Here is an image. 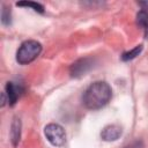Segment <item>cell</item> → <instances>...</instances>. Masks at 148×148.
<instances>
[{
  "label": "cell",
  "instance_id": "obj_1",
  "mask_svg": "<svg viewBox=\"0 0 148 148\" xmlns=\"http://www.w3.org/2000/svg\"><path fill=\"white\" fill-rule=\"evenodd\" d=\"M112 97V89L105 81H96L91 83L83 94V104L87 109L98 110L105 106Z\"/></svg>",
  "mask_w": 148,
  "mask_h": 148
},
{
  "label": "cell",
  "instance_id": "obj_2",
  "mask_svg": "<svg viewBox=\"0 0 148 148\" xmlns=\"http://www.w3.org/2000/svg\"><path fill=\"white\" fill-rule=\"evenodd\" d=\"M42 52V44L37 40L29 39L21 44L16 52V61L21 65L32 62Z\"/></svg>",
  "mask_w": 148,
  "mask_h": 148
},
{
  "label": "cell",
  "instance_id": "obj_3",
  "mask_svg": "<svg viewBox=\"0 0 148 148\" xmlns=\"http://www.w3.org/2000/svg\"><path fill=\"white\" fill-rule=\"evenodd\" d=\"M44 134H45L47 141L51 145H53V146L60 147V146H62L66 142V133H65V130L59 124L51 123V124L46 125L45 128H44Z\"/></svg>",
  "mask_w": 148,
  "mask_h": 148
},
{
  "label": "cell",
  "instance_id": "obj_4",
  "mask_svg": "<svg viewBox=\"0 0 148 148\" xmlns=\"http://www.w3.org/2000/svg\"><path fill=\"white\" fill-rule=\"evenodd\" d=\"M91 67H92V59H90V58H82V59H79L77 61H75L71 66L69 72H71L72 76L77 77V76L84 75Z\"/></svg>",
  "mask_w": 148,
  "mask_h": 148
},
{
  "label": "cell",
  "instance_id": "obj_5",
  "mask_svg": "<svg viewBox=\"0 0 148 148\" xmlns=\"http://www.w3.org/2000/svg\"><path fill=\"white\" fill-rule=\"evenodd\" d=\"M23 91V88L21 87V84L14 83V82H7L6 84V95H7V102L9 103V105H15V103L17 102L18 97L21 96Z\"/></svg>",
  "mask_w": 148,
  "mask_h": 148
},
{
  "label": "cell",
  "instance_id": "obj_6",
  "mask_svg": "<svg viewBox=\"0 0 148 148\" xmlns=\"http://www.w3.org/2000/svg\"><path fill=\"white\" fill-rule=\"evenodd\" d=\"M123 134V130L119 125L112 124V125H108L102 130L101 136L104 141H116L117 139H119Z\"/></svg>",
  "mask_w": 148,
  "mask_h": 148
},
{
  "label": "cell",
  "instance_id": "obj_7",
  "mask_svg": "<svg viewBox=\"0 0 148 148\" xmlns=\"http://www.w3.org/2000/svg\"><path fill=\"white\" fill-rule=\"evenodd\" d=\"M21 136V121L20 119L15 118L12 123V130H10V139L13 142V146H17Z\"/></svg>",
  "mask_w": 148,
  "mask_h": 148
},
{
  "label": "cell",
  "instance_id": "obj_8",
  "mask_svg": "<svg viewBox=\"0 0 148 148\" xmlns=\"http://www.w3.org/2000/svg\"><path fill=\"white\" fill-rule=\"evenodd\" d=\"M136 22L141 28H143L148 32V12H146L143 9L140 10L136 14Z\"/></svg>",
  "mask_w": 148,
  "mask_h": 148
},
{
  "label": "cell",
  "instance_id": "obj_9",
  "mask_svg": "<svg viewBox=\"0 0 148 148\" xmlns=\"http://www.w3.org/2000/svg\"><path fill=\"white\" fill-rule=\"evenodd\" d=\"M142 51V45H138L135 46L134 49H132L131 51H127V52H124L123 56H121V59L124 61H128V60H132L134 59L136 56H139V53Z\"/></svg>",
  "mask_w": 148,
  "mask_h": 148
},
{
  "label": "cell",
  "instance_id": "obj_10",
  "mask_svg": "<svg viewBox=\"0 0 148 148\" xmlns=\"http://www.w3.org/2000/svg\"><path fill=\"white\" fill-rule=\"evenodd\" d=\"M16 5L20 6V7H22V6H24V7H30V8H32L35 12L44 13V7H43L40 3H38V2H34V1H21V2H17Z\"/></svg>",
  "mask_w": 148,
  "mask_h": 148
},
{
  "label": "cell",
  "instance_id": "obj_11",
  "mask_svg": "<svg viewBox=\"0 0 148 148\" xmlns=\"http://www.w3.org/2000/svg\"><path fill=\"white\" fill-rule=\"evenodd\" d=\"M1 18H2V23L3 24H10V12L6 7H3V9H2Z\"/></svg>",
  "mask_w": 148,
  "mask_h": 148
},
{
  "label": "cell",
  "instance_id": "obj_12",
  "mask_svg": "<svg viewBox=\"0 0 148 148\" xmlns=\"http://www.w3.org/2000/svg\"><path fill=\"white\" fill-rule=\"evenodd\" d=\"M139 5L143 8V10H148V1H145V2H139Z\"/></svg>",
  "mask_w": 148,
  "mask_h": 148
}]
</instances>
